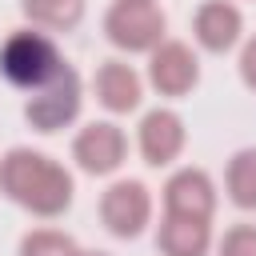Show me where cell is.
<instances>
[{"mask_svg": "<svg viewBox=\"0 0 256 256\" xmlns=\"http://www.w3.org/2000/svg\"><path fill=\"white\" fill-rule=\"evenodd\" d=\"M0 192L40 216V220H56L72 208V196H76V184H72V172L52 160L48 152H36V148H8L0 156Z\"/></svg>", "mask_w": 256, "mask_h": 256, "instance_id": "1", "label": "cell"}, {"mask_svg": "<svg viewBox=\"0 0 256 256\" xmlns=\"http://www.w3.org/2000/svg\"><path fill=\"white\" fill-rule=\"evenodd\" d=\"M68 60L60 56L56 40L44 28H16L4 36L0 44V76L20 88V92H36L44 88Z\"/></svg>", "mask_w": 256, "mask_h": 256, "instance_id": "2", "label": "cell"}, {"mask_svg": "<svg viewBox=\"0 0 256 256\" xmlns=\"http://www.w3.org/2000/svg\"><path fill=\"white\" fill-rule=\"evenodd\" d=\"M168 16L160 12L156 0H116L104 12V36L120 52H152L164 44Z\"/></svg>", "mask_w": 256, "mask_h": 256, "instance_id": "3", "label": "cell"}, {"mask_svg": "<svg viewBox=\"0 0 256 256\" xmlns=\"http://www.w3.org/2000/svg\"><path fill=\"white\" fill-rule=\"evenodd\" d=\"M80 104H84V84H80L76 68L64 64L44 88L28 92V100H24V120H28L36 132L48 136V132L68 128V124L80 116Z\"/></svg>", "mask_w": 256, "mask_h": 256, "instance_id": "4", "label": "cell"}, {"mask_svg": "<svg viewBox=\"0 0 256 256\" xmlns=\"http://www.w3.org/2000/svg\"><path fill=\"white\" fill-rule=\"evenodd\" d=\"M100 220L116 240H136L152 224V192L140 180H112L100 192Z\"/></svg>", "mask_w": 256, "mask_h": 256, "instance_id": "5", "label": "cell"}, {"mask_svg": "<svg viewBox=\"0 0 256 256\" xmlns=\"http://www.w3.org/2000/svg\"><path fill=\"white\" fill-rule=\"evenodd\" d=\"M124 156H128V136L112 120H92L72 140V160L88 176H112V172H120Z\"/></svg>", "mask_w": 256, "mask_h": 256, "instance_id": "6", "label": "cell"}, {"mask_svg": "<svg viewBox=\"0 0 256 256\" xmlns=\"http://www.w3.org/2000/svg\"><path fill=\"white\" fill-rule=\"evenodd\" d=\"M148 84L160 96H168V100L188 96L200 84V60H196V52L184 40H164L160 48L148 52Z\"/></svg>", "mask_w": 256, "mask_h": 256, "instance_id": "7", "label": "cell"}, {"mask_svg": "<svg viewBox=\"0 0 256 256\" xmlns=\"http://www.w3.org/2000/svg\"><path fill=\"white\" fill-rule=\"evenodd\" d=\"M136 144H140V156L148 168H168L180 160V152L188 144V128H184L180 112L152 108V112H144V120L136 128Z\"/></svg>", "mask_w": 256, "mask_h": 256, "instance_id": "8", "label": "cell"}, {"mask_svg": "<svg viewBox=\"0 0 256 256\" xmlns=\"http://www.w3.org/2000/svg\"><path fill=\"white\" fill-rule=\"evenodd\" d=\"M164 212L168 216H188V220H212L216 216V184L204 168H176L164 180Z\"/></svg>", "mask_w": 256, "mask_h": 256, "instance_id": "9", "label": "cell"}, {"mask_svg": "<svg viewBox=\"0 0 256 256\" xmlns=\"http://www.w3.org/2000/svg\"><path fill=\"white\" fill-rule=\"evenodd\" d=\"M192 40L212 52V56H224L232 52L240 40H244V16L232 0H204L192 16Z\"/></svg>", "mask_w": 256, "mask_h": 256, "instance_id": "10", "label": "cell"}, {"mask_svg": "<svg viewBox=\"0 0 256 256\" xmlns=\"http://www.w3.org/2000/svg\"><path fill=\"white\" fill-rule=\"evenodd\" d=\"M92 92H96V100H100L112 116H128V112H136L140 100H144V80L136 76L132 64H124V60H104V64L96 68V76H92Z\"/></svg>", "mask_w": 256, "mask_h": 256, "instance_id": "11", "label": "cell"}, {"mask_svg": "<svg viewBox=\"0 0 256 256\" xmlns=\"http://www.w3.org/2000/svg\"><path fill=\"white\" fill-rule=\"evenodd\" d=\"M156 248L160 256H208L212 248V220H188V216H168L156 228Z\"/></svg>", "mask_w": 256, "mask_h": 256, "instance_id": "12", "label": "cell"}, {"mask_svg": "<svg viewBox=\"0 0 256 256\" xmlns=\"http://www.w3.org/2000/svg\"><path fill=\"white\" fill-rule=\"evenodd\" d=\"M20 12L32 28L44 32H72L84 20V0H20Z\"/></svg>", "mask_w": 256, "mask_h": 256, "instance_id": "13", "label": "cell"}, {"mask_svg": "<svg viewBox=\"0 0 256 256\" xmlns=\"http://www.w3.org/2000/svg\"><path fill=\"white\" fill-rule=\"evenodd\" d=\"M224 188H228V200L240 212H256V148H240L228 160Z\"/></svg>", "mask_w": 256, "mask_h": 256, "instance_id": "14", "label": "cell"}, {"mask_svg": "<svg viewBox=\"0 0 256 256\" xmlns=\"http://www.w3.org/2000/svg\"><path fill=\"white\" fill-rule=\"evenodd\" d=\"M76 240L68 232H56V228H32L20 236V248L16 256H76Z\"/></svg>", "mask_w": 256, "mask_h": 256, "instance_id": "15", "label": "cell"}, {"mask_svg": "<svg viewBox=\"0 0 256 256\" xmlns=\"http://www.w3.org/2000/svg\"><path fill=\"white\" fill-rule=\"evenodd\" d=\"M216 256H256V224H232L220 236Z\"/></svg>", "mask_w": 256, "mask_h": 256, "instance_id": "16", "label": "cell"}, {"mask_svg": "<svg viewBox=\"0 0 256 256\" xmlns=\"http://www.w3.org/2000/svg\"><path fill=\"white\" fill-rule=\"evenodd\" d=\"M240 80H244V88L248 92H256V36H248L244 40V48H240Z\"/></svg>", "mask_w": 256, "mask_h": 256, "instance_id": "17", "label": "cell"}, {"mask_svg": "<svg viewBox=\"0 0 256 256\" xmlns=\"http://www.w3.org/2000/svg\"><path fill=\"white\" fill-rule=\"evenodd\" d=\"M76 256H108V252H100V248H80Z\"/></svg>", "mask_w": 256, "mask_h": 256, "instance_id": "18", "label": "cell"}]
</instances>
